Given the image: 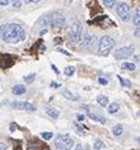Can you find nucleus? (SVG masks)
<instances>
[{
  "label": "nucleus",
  "mask_w": 140,
  "mask_h": 150,
  "mask_svg": "<svg viewBox=\"0 0 140 150\" xmlns=\"http://www.w3.org/2000/svg\"><path fill=\"white\" fill-rule=\"evenodd\" d=\"M0 34H1L3 40L6 42V43L16 44L25 39V32H24V29L19 24H15V23L3 24L0 27Z\"/></svg>",
  "instance_id": "nucleus-1"
},
{
  "label": "nucleus",
  "mask_w": 140,
  "mask_h": 150,
  "mask_svg": "<svg viewBox=\"0 0 140 150\" xmlns=\"http://www.w3.org/2000/svg\"><path fill=\"white\" fill-rule=\"evenodd\" d=\"M38 24H40V25H43V27L53 25L56 28H63V27H66V18L63 16V14H61V13H51V14L42 16V18L38 20Z\"/></svg>",
  "instance_id": "nucleus-2"
},
{
  "label": "nucleus",
  "mask_w": 140,
  "mask_h": 150,
  "mask_svg": "<svg viewBox=\"0 0 140 150\" xmlns=\"http://www.w3.org/2000/svg\"><path fill=\"white\" fill-rule=\"evenodd\" d=\"M115 39L110 35H104L101 37L98 40V48H97V53L100 56H109L111 51L115 47Z\"/></svg>",
  "instance_id": "nucleus-3"
},
{
  "label": "nucleus",
  "mask_w": 140,
  "mask_h": 150,
  "mask_svg": "<svg viewBox=\"0 0 140 150\" xmlns=\"http://www.w3.org/2000/svg\"><path fill=\"white\" fill-rule=\"evenodd\" d=\"M68 39L72 44H77L80 43L82 39V24L80 22H75L69 28V33H68Z\"/></svg>",
  "instance_id": "nucleus-4"
},
{
  "label": "nucleus",
  "mask_w": 140,
  "mask_h": 150,
  "mask_svg": "<svg viewBox=\"0 0 140 150\" xmlns=\"http://www.w3.org/2000/svg\"><path fill=\"white\" fill-rule=\"evenodd\" d=\"M54 145L59 150H69L73 146V140L68 134H59L54 140Z\"/></svg>",
  "instance_id": "nucleus-5"
},
{
  "label": "nucleus",
  "mask_w": 140,
  "mask_h": 150,
  "mask_svg": "<svg viewBox=\"0 0 140 150\" xmlns=\"http://www.w3.org/2000/svg\"><path fill=\"white\" fill-rule=\"evenodd\" d=\"M134 52H135V47L133 44L124 45V47H121V48H119L115 51L114 57H115V59H126V58L133 56Z\"/></svg>",
  "instance_id": "nucleus-6"
},
{
  "label": "nucleus",
  "mask_w": 140,
  "mask_h": 150,
  "mask_svg": "<svg viewBox=\"0 0 140 150\" xmlns=\"http://www.w3.org/2000/svg\"><path fill=\"white\" fill-rule=\"evenodd\" d=\"M116 13L120 16V19L122 22H127L130 19V6L127 3H119L116 6Z\"/></svg>",
  "instance_id": "nucleus-7"
},
{
  "label": "nucleus",
  "mask_w": 140,
  "mask_h": 150,
  "mask_svg": "<svg viewBox=\"0 0 140 150\" xmlns=\"http://www.w3.org/2000/svg\"><path fill=\"white\" fill-rule=\"evenodd\" d=\"M11 107L16 110H25V111H34L37 109L34 105H32L29 102H25V101H14L11 103Z\"/></svg>",
  "instance_id": "nucleus-8"
},
{
  "label": "nucleus",
  "mask_w": 140,
  "mask_h": 150,
  "mask_svg": "<svg viewBox=\"0 0 140 150\" xmlns=\"http://www.w3.org/2000/svg\"><path fill=\"white\" fill-rule=\"evenodd\" d=\"M95 40H96V38H95L93 34L86 33V35L83 37V42H82V47H91Z\"/></svg>",
  "instance_id": "nucleus-9"
},
{
  "label": "nucleus",
  "mask_w": 140,
  "mask_h": 150,
  "mask_svg": "<svg viewBox=\"0 0 140 150\" xmlns=\"http://www.w3.org/2000/svg\"><path fill=\"white\" fill-rule=\"evenodd\" d=\"M46 114L49 116V117H52V119H57L59 116V111L58 110H56L54 107H51V106H47L46 107Z\"/></svg>",
  "instance_id": "nucleus-10"
},
{
  "label": "nucleus",
  "mask_w": 140,
  "mask_h": 150,
  "mask_svg": "<svg viewBox=\"0 0 140 150\" xmlns=\"http://www.w3.org/2000/svg\"><path fill=\"white\" fill-rule=\"evenodd\" d=\"M25 86H23V85H15L13 88H11V92H13L14 95H24L25 93Z\"/></svg>",
  "instance_id": "nucleus-11"
},
{
  "label": "nucleus",
  "mask_w": 140,
  "mask_h": 150,
  "mask_svg": "<svg viewBox=\"0 0 140 150\" xmlns=\"http://www.w3.org/2000/svg\"><path fill=\"white\" fill-rule=\"evenodd\" d=\"M62 95L64 96L66 98L72 100V101H78V100H80V96H78V95H73L69 90H63L62 91Z\"/></svg>",
  "instance_id": "nucleus-12"
},
{
  "label": "nucleus",
  "mask_w": 140,
  "mask_h": 150,
  "mask_svg": "<svg viewBox=\"0 0 140 150\" xmlns=\"http://www.w3.org/2000/svg\"><path fill=\"white\" fill-rule=\"evenodd\" d=\"M87 116H88L90 119L95 120V121H98V122H101V124H105V122H106V119L104 117V116H101V115H97V114H92V112H88Z\"/></svg>",
  "instance_id": "nucleus-13"
},
{
  "label": "nucleus",
  "mask_w": 140,
  "mask_h": 150,
  "mask_svg": "<svg viewBox=\"0 0 140 150\" xmlns=\"http://www.w3.org/2000/svg\"><path fill=\"white\" fill-rule=\"evenodd\" d=\"M97 103H100L101 106H107V103H109V97L107 96H105V95H100V96H97Z\"/></svg>",
  "instance_id": "nucleus-14"
},
{
  "label": "nucleus",
  "mask_w": 140,
  "mask_h": 150,
  "mask_svg": "<svg viewBox=\"0 0 140 150\" xmlns=\"http://www.w3.org/2000/svg\"><path fill=\"white\" fill-rule=\"evenodd\" d=\"M121 68L126 69V71H135L136 69V66L134 63H130V62H124V63L121 64Z\"/></svg>",
  "instance_id": "nucleus-15"
},
{
  "label": "nucleus",
  "mask_w": 140,
  "mask_h": 150,
  "mask_svg": "<svg viewBox=\"0 0 140 150\" xmlns=\"http://www.w3.org/2000/svg\"><path fill=\"white\" fill-rule=\"evenodd\" d=\"M119 109H120V105H119L117 102H112V103H111V105L109 106L107 111H109V114H115V112L119 111Z\"/></svg>",
  "instance_id": "nucleus-16"
},
{
  "label": "nucleus",
  "mask_w": 140,
  "mask_h": 150,
  "mask_svg": "<svg viewBox=\"0 0 140 150\" xmlns=\"http://www.w3.org/2000/svg\"><path fill=\"white\" fill-rule=\"evenodd\" d=\"M76 72V68L73 67V66H68V67H66L64 68V74L67 77H71V76H73V73Z\"/></svg>",
  "instance_id": "nucleus-17"
},
{
  "label": "nucleus",
  "mask_w": 140,
  "mask_h": 150,
  "mask_svg": "<svg viewBox=\"0 0 140 150\" xmlns=\"http://www.w3.org/2000/svg\"><path fill=\"white\" fill-rule=\"evenodd\" d=\"M122 130H124V129H122L121 125H115V126L112 127V132H114L115 136L121 135V134H122Z\"/></svg>",
  "instance_id": "nucleus-18"
},
{
  "label": "nucleus",
  "mask_w": 140,
  "mask_h": 150,
  "mask_svg": "<svg viewBox=\"0 0 140 150\" xmlns=\"http://www.w3.org/2000/svg\"><path fill=\"white\" fill-rule=\"evenodd\" d=\"M139 20H140V5H138V8L135 9V14H134L133 22H134V24H138Z\"/></svg>",
  "instance_id": "nucleus-19"
},
{
  "label": "nucleus",
  "mask_w": 140,
  "mask_h": 150,
  "mask_svg": "<svg viewBox=\"0 0 140 150\" xmlns=\"http://www.w3.org/2000/svg\"><path fill=\"white\" fill-rule=\"evenodd\" d=\"M104 146H105V145H104V143H102L100 139L95 140V143H93V150H101Z\"/></svg>",
  "instance_id": "nucleus-20"
},
{
  "label": "nucleus",
  "mask_w": 140,
  "mask_h": 150,
  "mask_svg": "<svg viewBox=\"0 0 140 150\" xmlns=\"http://www.w3.org/2000/svg\"><path fill=\"white\" fill-rule=\"evenodd\" d=\"M117 78H119V81L121 82V86L122 87H130L131 86V82L129 80H125V78H122L121 76H117Z\"/></svg>",
  "instance_id": "nucleus-21"
},
{
  "label": "nucleus",
  "mask_w": 140,
  "mask_h": 150,
  "mask_svg": "<svg viewBox=\"0 0 140 150\" xmlns=\"http://www.w3.org/2000/svg\"><path fill=\"white\" fill-rule=\"evenodd\" d=\"M34 80H35V74H34V73L28 74V76L24 77V81H25V83H32Z\"/></svg>",
  "instance_id": "nucleus-22"
},
{
  "label": "nucleus",
  "mask_w": 140,
  "mask_h": 150,
  "mask_svg": "<svg viewBox=\"0 0 140 150\" xmlns=\"http://www.w3.org/2000/svg\"><path fill=\"white\" fill-rule=\"evenodd\" d=\"M116 1H117V0H104V5L107 6V8H112Z\"/></svg>",
  "instance_id": "nucleus-23"
},
{
  "label": "nucleus",
  "mask_w": 140,
  "mask_h": 150,
  "mask_svg": "<svg viewBox=\"0 0 140 150\" xmlns=\"http://www.w3.org/2000/svg\"><path fill=\"white\" fill-rule=\"evenodd\" d=\"M40 136H42L44 140H49V139H52V137H53V134H52V132H42Z\"/></svg>",
  "instance_id": "nucleus-24"
},
{
  "label": "nucleus",
  "mask_w": 140,
  "mask_h": 150,
  "mask_svg": "<svg viewBox=\"0 0 140 150\" xmlns=\"http://www.w3.org/2000/svg\"><path fill=\"white\" fill-rule=\"evenodd\" d=\"M135 25H136V29H135L134 34H135V37H138V38H140V20L138 22V24H135Z\"/></svg>",
  "instance_id": "nucleus-25"
},
{
  "label": "nucleus",
  "mask_w": 140,
  "mask_h": 150,
  "mask_svg": "<svg viewBox=\"0 0 140 150\" xmlns=\"http://www.w3.org/2000/svg\"><path fill=\"white\" fill-rule=\"evenodd\" d=\"M11 1H13V5L15 8H19L20 6V0H11Z\"/></svg>",
  "instance_id": "nucleus-26"
},
{
  "label": "nucleus",
  "mask_w": 140,
  "mask_h": 150,
  "mask_svg": "<svg viewBox=\"0 0 140 150\" xmlns=\"http://www.w3.org/2000/svg\"><path fill=\"white\" fill-rule=\"evenodd\" d=\"M9 4V0H0V5L1 6H6Z\"/></svg>",
  "instance_id": "nucleus-27"
},
{
  "label": "nucleus",
  "mask_w": 140,
  "mask_h": 150,
  "mask_svg": "<svg viewBox=\"0 0 140 150\" xmlns=\"http://www.w3.org/2000/svg\"><path fill=\"white\" fill-rule=\"evenodd\" d=\"M75 126H76V130H78V132H80V134H83V130H82V127L80 126V125L75 124Z\"/></svg>",
  "instance_id": "nucleus-28"
},
{
  "label": "nucleus",
  "mask_w": 140,
  "mask_h": 150,
  "mask_svg": "<svg viewBox=\"0 0 140 150\" xmlns=\"http://www.w3.org/2000/svg\"><path fill=\"white\" fill-rule=\"evenodd\" d=\"M98 82L101 85H107V80H105V78H98Z\"/></svg>",
  "instance_id": "nucleus-29"
},
{
  "label": "nucleus",
  "mask_w": 140,
  "mask_h": 150,
  "mask_svg": "<svg viewBox=\"0 0 140 150\" xmlns=\"http://www.w3.org/2000/svg\"><path fill=\"white\" fill-rule=\"evenodd\" d=\"M58 51L61 52V53H63V54H66V56H72L71 53H69L68 51H64V49H58Z\"/></svg>",
  "instance_id": "nucleus-30"
},
{
  "label": "nucleus",
  "mask_w": 140,
  "mask_h": 150,
  "mask_svg": "<svg viewBox=\"0 0 140 150\" xmlns=\"http://www.w3.org/2000/svg\"><path fill=\"white\" fill-rule=\"evenodd\" d=\"M75 150H86L83 146H82V145L81 144H77V146L75 148Z\"/></svg>",
  "instance_id": "nucleus-31"
},
{
  "label": "nucleus",
  "mask_w": 140,
  "mask_h": 150,
  "mask_svg": "<svg viewBox=\"0 0 140 150\" xmlns=\"http://www.w3.org/2000/svg\"><path fill=\"white\" fill-rule=\"evenodd\" d=\"M25 3H39V1H42V0H24Z\"/></svg>",
  "instance_id": "nucleus-32"
},
{
  "label": "nucleus",
  "mask_w": 140,
  "mask_h": 150,
  "mask_svg": "<svg viewBox=\"0 0 140 150\" xmlns=\"http://www.w3.org/2000/svg\"><path fill=\"white\" fill-rule=\"evenodd\" d=\"M52 69H53V71H54V72H56L57 74H58V73H59V71H58V68H57V67H56V66H54V64H52Z\"/></svg>",
  "instance_id": "nucleus-33"
},
{
  "label": "nucleus",
  "mask_w": 140,
  "mask_h": 150,
  "mask_svg": "<svg viewBox=\"0 0 140 150\" xmlns=\"http://www.w3.org/2000/svg\"><path fill=\"white\" fill-rule=\"evenodd\" d=\"M0 150H6V145L3 144V143H0Z\"/></svg>",
  "instance_id": "nucleus-34"
},
{
  "label": "nucleus",
  "mask_w": 140,
  "mask_h": 150,
  "mask_svg": "<svg viewBox=\"0 0 140 150\" xmlns=\"http://www.w3.org/2000/svg\"><path fill=\"white\" fill-rule=\"evenodd\" d=\"M77 119H78V121H82V120L85 119V116L83 115H77Z\"/></svg>",
  "instance_id": "nucleus-35"
},
{
  "label": "nucleus",
  "mask_w": 140,
  "mask_h": 150,
  "mask_svg": "<svg viewBox=\"0 0 140 150\" xmlns=\"http://www.w3.org/2000/svg\"><path fill=\"white\" fill-rule=\"evenodd\" d=\"M52 86H53V87H59L61 85H59V83H54V82H52Z\"/></svg>",
  "instance_id": "nucleus-36"
},
{
  "label": "nucleus",
  "mask_w": 140,
  "mask_h": 150,
  "mask_svg": "<svg viewBox=\"0 0 140 150\" xmlns=\"http://www.w3.org/2000/svg\"><path fill=\"white\" fill-rule=\"evenodd\" d=\"M44 33H47V29H43V30L40 32V34H44Z\"/></svg>",
  "instance_id": "nucleus-37"
},
{
  "label": "nucleus",
  "mask_w": 140,
  "mask_h": 150,
  "mask_svg": "<svg viewBox=\"0 0 140 150\" xmlns=\"http://www.w3.org/2000/svg\"><path fill=\"white\" fill-rule=\"evenodd\" d=\"M138 115H139V116H140V110H139V112H138Z\"/></svg>",
  "instance_id": "nucleus-38"
},
{
  "label": "nucleus",
  "mask_w": 140,
  "mask_h": 150,
  "mask_svg": "<svg viewBox=\"0 0 140 150\" xmlns=\"http://www.w3.org/2000/svg\"><path fill=\"white\" fill-rule=\"evenodd\" d=\"M71 1H72V0H71Z\"/></svg>",
  "instance_id": "nucleus-39"
}]
</instances>
